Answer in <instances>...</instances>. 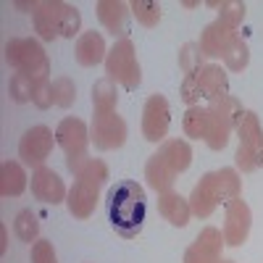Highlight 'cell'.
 Listing matches in <instances>:
<instances>
[{
    "instance_id": "42",
    "label": "cell",
    "mask_w": 263,
    "mask_h": 263,
    "mask_svg": "<svg viewBox=\"0 0 263 263\" xmlns=\"http://www.w3.org/2000/svg\"><path fill=\"white\" fill-rule=\"evenodd\" d=\"M221 263H234V260H227V258H221Z\"/></svg>"
},
{
    "instance_id": "37",
    "label": "cell",
    "mask_w": 263,
    "mask_h": 263,
    "mask_svg": "<svg viewBox=\"0 0 263 263\" xmlns=\"http://www.w3.org/2000/svg\"><path fill=\"white\" fill-rule=\"evenodd\" d=\"M32 263H58V255L50 239H37L32 245Z\"/></svg>"
},
{
    "instance_id": "12",
    "label": "cell",
    "mask_w": 263,
    "mask_h": 263,
    "mask_svg": "<svg viewBox=\"0 0 263 263\" xmlns=\"http://www.w3.org/2000/svg\"><path fill=\"white\" fill-rule=\"evenodd\" d=\"M221 205V192H218V177L216 171H208L200 177V182L195 184L192 195H190V208L192 216L197 218H208L213 216V211Z\"/></svg>"
},
{
    "instance_id": "39",
    "label": "cell",
    "mask_w": 263,
    "mask_h": 263,
    "mask_svg": "<svg viewBox=\"0 0 263 263\" xmlns=\"http://www.w3.org/2000/svg\"><path fill=\"white\" fill-rule=\"evenodd\" d=\"M234 163H237V171H242V174L255 171V161H253V150H250V145H239V147H237V153H234Z\"/></svg>"
},
{
    "instance_id": "9",
    "label": "cell",
    "mask_w": 263,
    "mask_h": 263,
    "mask_svg": "<svg viewBox=\"0 0 263 263\" xmlns=\"http://www.w3.org/2000/svg\"><path fill=\"white\" fill-rule=\"evenodd\" d=\"M90 126L82 119L69 116L55 126V145L66 153V158L74 156H87V145H90Z\"/></svg>"
},
{
    "instance_id": "25",
    "label": "cell",
    "mask_w": 263,
    "mask_h": 263,
    "mask_svg": "<svg viewBox=\"0 0 263 263\" xmlns=\"http://www.w3.org/2000/svg\"><path fill=\"white\" fill-rule=\"evenodd\" d=\"M13 234L27 245H34L40 239V221H37V213L32 208H24L18 211L16 218H13Z\"/></svg>"
},
{
    "instance_id": "10",
    "label": "cell",
    "mask_w": 263,
    "mask_h": 263,
    "mask_svg": "<svg viewBox=\"0 0 263 263\" xmlns=\"http://www.w3.org/2000/svg\"><path fill=\"white\" fill-rule=\"evenodd\" d=\"M224 234L216 227H205L197 234L190 248L184 250V263H221V250H224Z\"/></svg>"
},
{
    "instance_id": "11",
    "label": "cell",
    "mask_w": 263,
    "mask_h": 263,
    "mask_svg": "<svg viewBox=\"0 0 263 263\" xmlns=\"http://www.w3.org/2000/svg\"><path fill=\"white\" fill-rule=\"evenodd\" d=\"M32 195H34V200L40 203H45V205H58V203H66V197H69V190H66L63 179L58 177V174L48 166H42V168H34L32 171Z\"/></svg>"
},
{
    "instance_id": "27",
    "label": "cell",
    "mask_w": 263,
    "mask_h": 263,
    "mask_svg": "<svg viewBox=\"0 0 263 263\" xmlns=\"http://www.w3.org/2000/svg\"><path fill=\"white\" fill-rule=\"evenodd\" d=\"M208 111H213L216 116H221L227 124H232V126H234V132H237L239 121H242V116H245V108H242V103H239L234 95H224V98L213 100V103L208 105Z\"/></svg>"
},
{
    "instance_id": "28",
    "label": "cell",
    "mask_w": 263,
    "mask_h": 263,
    "mask_svg": "<svg viewBox=\"0 0 263 263\" xmlns=\"http://www.w3.org/2000/svg\"><path fill=\"white\" fill-rule=\"evenodd\" d=\"M208 116H211V124H208L205 145H208L211 150H224V147L229 145V140H232L234 126H232V124H227L221 116H216L213 111H208Z\"/></svg>"
},
{
    "instance_id": "30",
    "label": "cell",
    "mask_w": 263,
    "mask_h": 263,
    "mask_svg": "<svg viewBox=\"0 0 263 263\" xmlns=\"http://www.w3.org/2000/svg\"><path fill=\"white\" fill-rule=\"evenodd\" d=\"M218 192H221V203H232L242 195V177L237 168H218Z\"/></svg>"
},
{
    "instance_id": "23",
    "label": "cell",
    "mask_w": 263,
    "mask_h": 263,
    "mask_svg": "<svg viewBox=\"0 0 263 263\" xmlns=\"http://www.w3.org/2000/svg\"><path fill=\"white\" fill-rule=\"evenodd\" d=\"M116 103H119V87H116V82H111L108 77L98 79L92 84V108H95V116H100V114H116Z\"/></svg>"
},
{
    "instance_id": "3",
    "label": "cell",
    "mask_w": 263,
    "mask_h": 263,
    "mask_svg": "<svg viewBox=\"0 0 263 263\" xmlns=\"http://www.w3.org/2000/svg\"><path fill=\"white\" fill-rule=\"evenodd\" d=\"M6 61L16 74H27L34 84L50 79V61L40 40L13 37L6 42Z\"/></svg>"
},
{
    "instance_id": "40",
    "label": "cell",
    "mask_w": 263,
    "mask_h": 263,
    "mask_svg": "<svg viewBox=\"0 0 263 263\" xmlns=\"http://www.w3.org/2000/svg\"><path fill=\"white\" fill-rule=\"evenodd\" d=\"M253 150V161H255V168H263V132H260V137L250 145Z\"/></svg>"
},
{
    "instance_id": "16",
    "label": "cell",
    "mask_w": 263,
    "mask_h": 263,
    "mask_svg": "<svg viewBox=\"0 0 263 263\" xmlns=\"http://www.w3.org/2000/svg\"><path fill=\"white\" fill-rule=\"evenodd\" d=\"M232 37H237V29L227 27L221 18L211 21V24L200 32V40H197V45H200L203 55L205 58H221L227 45L232 42Z\"/></svg>"
},
{
    "instance_id": "5",
    "label": "cell",
    "mask_w": 263,
    "mask_h": 263,
    "mask_svg": "<svg viewBox=\"0 0 263 263\" xmlns=\"http://www.w3.org/2000/svg\"><path fill=\"white\" fill-rule=\"evenodd\" d=\"M53 145H55V135L53 129H48L45 124H37L32 129H27L18 140V158L27 168H42L45 161L50 158L53 153Z\"/></svg>"
},
{
    "instance_id": "6",
    "label": "cell",
    "mask_w": 263,
    "mask_h": 263,
    "mask_svg": "<svg viewBox=\"0 0 263 263\" xmlns=\"http://www.w3.org/2000/svg\"><path fill=\"white\" fill-rule=\"evenodd\" d=\"M171 126V105L163 95H150L142 105V137L153 145L166 142Z\"/></svg>"
},
{
    "instance_id": "4",
    "label": "cell",
    "mask_w": 263,
    "mask_h": 263,
    "mask_svg": "<svg viewBox=\"0 0 263 263\" xmlns=\"http://www.w3.org/2000/svg\"><path fill=\"white\" fill-rule=\"evenodd\" d=\"M105 77L121 84L124 90H137L142 84V66L137 61L135 42L129 37H121L114 42V48H108L105 55Z\"/></svg>"
},
{
    "instance_id": "13",
    "label": "cell",
    "mask_w": 263,
    "mask_h": 263,
    "mask_svg": "<svg viewBox=\"0 0 263 263\" xmlns=\"http://www.w3.org/2000/svg\"><path fill=\"white\" fill-rule=\"evenodd\" d=\"M98 200H100V187L90 184V182H74L69 187V197H66V208L74 218L84 221V218H90L98 208Z\"/></svg>"
},
{
    "instance_id": "29",
    "label": "cell",
    "mask_w": 263,
    "mask_h": 263,
    "mask_svg": "<svg viewBox=\"0 0 263 263\" xmlns=\"http://www.w3.org/2000/svg\"><path fill=\"white\" fill-rule=\"evenodd\" d=\"M208 6L218 11V18L224 21L227 27L237 29L239 24L245 21V13H248V6L239 3V0H224V3H218V0H208Z\"/></svg>"
},
{
    "instance_id": "15",
    "label": "cell",
    "mask_w": 263,
    "mask_h": 263,
    "mask_svg": "<svg viewBox=\"0 0 263 263\" xmlns=\"http://www.w3.org/2000/svg\"><path fill=\"white\" fill-rule=\"evenodd\" d=\"M98 11V21L105 27V32H111L114 37H126L129 32V6L121 3V0H100V3L95 6Z\"/></svg>"
},
{
    "instance_id": "14",
    "label": "cell",
    "mask_w": 263,
    "mask_h": 263,
    "mask_svg": "<svg viewBox=\"0 0 263 263\" xmlns=\"http://www.w3.org/2000/svg\"><path fill=\"white\" fill-rule=\"evenodd\" d=\"M195 79H197L200 98L208 100V103L229 95V77H227V69H221L218 63H205L203 69L195 74Z\"/></svg>"
},
{
    "instance_id": "2",
    "label": "cell",
    "mask_w": 263,
    "mask_h": 263,
    "mask_svg": "<svg viewBox=\"0 0 263 263\" xmlns=\"http://www.w3.org/2000/svg\"><path fill=\"white\" fill-rule=\"evenodd\" d=\"M32 24L42 42H53L58 37L74 40V34H79L82 27V13L79 8L61 3V0H42L32 13Z\"/></svg>"
},
{
    "instance_id": "21",
    "label": "cell",
    "mask_w": 263,
    "mask_h": 263,
    "mask_svg": "<svg viewBox=\"0 0 263 263\" xmlns=\"http://www.w3.org/2000/svg\"><path fill=\"white\" fill-rule=\"evenodd\" d=\"M27 184H29V177L21 161H6L0 166V195L3 197H18L27 190Z\"/></svg>"
},
{
    "instance_id": "41",
    "label": "cell",
    "mask_w": 263,
    "mask_h": 263,
    "mask_svg": "<svg viewBox=\"0 0 263 263\" xmlns=\"http://www.w3.org/2000/svg\"><path fill=\"white\" fill-rule=\"evenodd\" d=\"M6 250H8V229L0 227V253L6 255Z\"/></svg>"
},
{
    "instance_id": "35",
    "label": "cell",
    "mask_w": 263,
    "mask_h": 263,
    "mask_svg": "<svg viewBox=\"0 0 263 263\" xmlns=\"http://www.w3.org/2000/svg\"><path fill=\"white\" fill-rule=\"evenodd\" d=\"M53 95H55L58 108H71L77 100V84L69 77H58V79H53Z\"/></svg>"
},
{
    "instance_id": "38",
    "label": "cell",
    "mask_w": 263,
    "mask_h": 263,
    "mask_svg": "<svg viewBox=\"0 0 263 263\" xmlns=\"http://www.w3.org/2000/svg\"><path fill=\"white\" fill-rule=\"evenodd\" d=\"M179 98L187 103V108H192V105H200V90H197V79H195V74H187V77L182 79Z\"/></svg>"
},
{
    "instance_id": "32",
    "label": "cell",
    "mask_w": 263,
    "mask_h": 263,
    "mask_svg": "<svg viewBox=\"0 0 263 263\" xmlns=\"http://www.w3.org/2000/svg\"><path fill=\"white\" fill-rule=\"evenodd\" d=\"M203 61H205V55H203V50H200L197 42H184V45L179 48V69L184 71V77L200 71L205 66Z\"/></svg>"
},
{
    "instance_id": "1",
    "label": "cell",
    "mask_w": 263,
    "mask_h": 263,
    "mask_svg": "<svg viewBox=\"0 0 263 263\" xmlns=\"http://www.w3.org/2000/svg\"><path fill=\"white\" fill-rule=\"evenodd\" d=\"M105 211H108V221H111L119 237L135 239L145 227V213H147L142 184H137L135 179H124L114 184L105 197Z\"/></svg>"
},
{
    "instance_id": "18",
    "label": "cell",
    "mask_w": 263,
    "mask_h": 263,
    "mask_svg": "<svg viewBox=\"0 0 263 263\" xmlns=\"http://www.w3.org/2000/svg\"><path fill=\"white\" fill-rule=\"evenodd\" d=\"M158 213L166 218L171 227L184 229L192 218V208H190V197H182L177 190L158 195Z\"/></svg>"
},
{
    "instance_id": "24",
    "label": "cell",
    "mask_w": 263,
    "mask_h": 263,
    "mask_svg": "<svg viewBox=\"0 0 263 263\" xmlns=\"http://www.w3.org/2000/svg\"><path fill=\"white\" fill-rule=\"evenodd\" d=\"M208 124H211V116H208V108L203 105H192L184 111V119H182V129L184 135L192 137V140H205L208 135Z\"/></svg>"
},
{
    "instance_id": "8",
    "label": "cell",
    "mask_w": 263,
    "mask_h": 263,
    "mask_svg": "<svg viewBox=\"0 0 263 263\" xmlns=\"http://www.w3.org/2000/svg\"><path fill=\"white\" fill-rule=\"evenodd\" d=\"M126 121L119 114H100L90 124V140L98 150H119L126 142Z\"/></svg>"
},
{
    "instance_id": "17",
    "label": "cell",
    "mask_w": 263,
    "mask_h": 263,
    "mask_svg": "<svg viewBox=\"0 0 263 263\" xmlns=\"http://www.w3.org/2000/svg\"><path fill=\"white\" fill-rule=\"evenodd\" d=\"M74 55H77V63L90 69V66H98V63H105V55H108V48H105V40L100 32H82L77 37V45H74Z\"/></svg>"
},
{
    "instance_id": "20",
    "label": "cell",
    "mask_w": 263,
    "mask_h": 263,
    "mask_svg": "<svg viewBox=\"0 0 263 263\" xmlns=\"http://www.w3.org/2000/svg\"><path fill=\"white\" fill-rule=\"evenodd\" d=\"M177 177H179V174L174 171V168L158 156V153H153V156L147 158V163H145V179H147V187H150V190H156L158 195L171 192Z\"/></svg>"
},
{
    "instance_id": "36",
    "label": "cell",
    "mask_w": 263,
    "mask_h": 263,
    "mask_svg": "<svg viewBox=\"0 0 263 263\" xmlns=\"http://www.w3.org/2000/svg\"><path fill=\"white\" fill-rule=\"evenodd\" d=\"M32 103L40 108V111H48L50 105H55V95H53V82L45 79L34 84V95H32Z\"/></svg>"
},
{
    "instance_id": "26",
    "label": "cell",
    "mask_w": 263,
    "mask_h": 263,
    "mask_svg": "<svg viewBox=\"0 0 263 263\" xmlns=\"http://www.w3.org/2000/svg\"><path fill=\"white\" fill-rule=\"evenodd\" d=\"M224 66L229 71H245L248 69V63H250V48H248V42L242 37H232V42L227 45L224 55H221Z\"/></svg>"
},
{
    "instance_id": "33",
    "label": "cell",
    "mask_w": 263,
    "mask_h": 263,
    "mask_svg": "<svg viewBox=\"0 0 263 263\" xmlns=\"http://www.w3.org/2000/svg\"><path fill=\"white\" fill-rule=\"evenodd\" d=\"M260 132H263V126H260L258 114H255V111H245L242 121H239V126H237V140H239V145H253V142L260 137Z\"/></svg>"
},
{
    "instance_id": "19",
    "label": "cell",
    "mask_w": 263,
    "mask_h": 263,
    "mask_svg": "<svg viewBox=\"0 0 263 263\" xmlns=\"http://www.w3.org/2000/svg\"><path fill=\"white\" fill-rule=\"evenodd\" d=\"M66 166L79 182H90L95 187H103L108 182V166L100 158H90V156H74L66 158Z\"/></svg>"
},
{
    "instance_id": "22",
    "label": "cell",
    "mask_w": 263,
    "mask_h": 263,
    "mask_svg": "<svg viewBox=\"0 0 263 263\" xmlns=\"http://www.w3.org/2000/svg\"><path fill=\"white\" fill-rule=\"evenodd\" d=\"M156 153H158V156H161L174 171H177V174L187 171L190 163H192V147H190L187 140H166V142L158 145Z\"/></svg>"
},
{
    "instance_id": "31",
    "label": "cell",
    "mask_w": 263,
    "mask_h": 263,
    "mask_svg": "<svg viewBox=\"0 0 263 263\" xmlns=\"http://www.w3.org/2000/svg\"><path fill=\"white\" fill-rule=\"evenodd\" d=\"M129 11H132V16L137 18V24H142V27H147V29L158 27V24H161V16H163L161 6L153 3V0H132Z\"/></svg>"
},
{
    "instance_id": "34",
    "label": "cell",
    "mask_w": 263,
    "mask_h": 263,
    "mask_svg": "<svg viewBox=\"0 0 263 263\" xmlns=\"http://www.w3.org/2000/svg\"><path fill=\"white\" fill-rule=\"evenodd\" d=\"M8 95L13 103H29L34 95V82L27 74H13L8 82Z\"/></svg>"
},
{
    "instance_id": "7",
    "label": "cell",
    "mask_w": 263,
    "mask_h": 263,
    "mask_svg": "<svg viewBox=\"0 0 263 263\" xmlns=\"http://www.w3.org/2000/svg\"><path fill=\"white\" fill-rule=\"evenodd\" d=\"M250 229H253V211L250 205L237 197V200L227 203V213H224V242L229 248H242L250 237Z\"/></svg>"
}]
</instances>
